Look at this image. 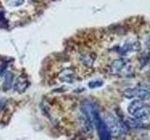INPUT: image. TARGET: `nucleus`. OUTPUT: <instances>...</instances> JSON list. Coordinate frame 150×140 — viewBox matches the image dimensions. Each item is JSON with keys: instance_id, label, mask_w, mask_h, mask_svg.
Listing matches in <instances>:
<instances>
[{"instance_id": "obj_1", "label": "nucleus", "mask_w": 150, "mask_h": 140, "mask_svg": "<svg viewBox=\"0 0 150 140\" xmlns=\"http://www.w3.org/2000/svg\"><path fill=\"white\" fill-rule=\"evenodd\" d=\"M128 112L133 118L147 119L150 115V106L145 104L144 101L136 99L129 105Z\"/></svg>"}, {"instance_id": "obj_2", "label": "nucleus", "mask_w": 150, "mask_h": 140, "mask_svg": "<svg viewBox=\"0 0 150 140\" xmlns=\"http://www.w3.org/2000/svg\"><path fill=\"white\" fill-rule=\"evenodd\" d=\"M104 121L107 124L108 128H109L112 135L119 136V135L124 134L127 132V125L115 116H108Z\"/></svg>"}, {"instance_id": "obj_3", "label": "nucleus", "mask_w": 150, "mask_h": 140, "mask_svg": "<svg viewBox=\"0 0 150 140\" xmlns=\"http://www.w3.org/2000/svg\"><path fill=\"white\" fill-rule=\"evenodd\" d=\"M123 94L126 98H137V99L142 101L150 99V90L146 86L129 88L124 91Z\"/></svg>"}, {"instance_id": "obj_4", "label": "nucleus", "mask_w": 150, "mask_h": 140, "mask_svg": "<svg viewBox=\"0 0 150 140\" xmlns=\"http://www.w3.org/2000/svg\"><path fill=\"white\" fill-rule=\"evenodd\" d=\"M93 125L96 127L100 140H111L112 139V134H111L110 130L108 128L107 124L105 123V121L100 118V113H98L95 117V119H94Z\"/></svg>"}, {"instance_id": "obj_5", "label": "nucleus", "mask_w": 150, "mask_h": 140, "mask_svg": "<svg viewBox=\"0 0 150 140\" xmlns=\"http://www.w3.org/2000/svg\"><path fill=\"white\" fill-rule=\"evenodd\" d=\"M111 71L115 75H127L130 72V66L125 59H116L111 64Z\"/></svg>"}, {"instance_id": "obj_6", "label": "nucleus", "mask_w": 150, "mask_h": 140, "mask_svg": "<svg viewBox=\"0 0 150 140\" xmlns=\"http://www.w3.org/2000/svg\"><path fill=\"white\" fill-rule=\"evenodd\" d=\"M139 50V43L137 41H128L118 49V52L122 55H127L131 52H135Z\"/></svg>"}, {"instance_id": "obj_7", "label": "nucleus", "mask_w": 150, "mask_h": 140, "mask_svg": "<svg viewBox=\"0 0 150 140\" xmlns=\"http://www.w3.org/2000/svg\"><path fill=\"white\" fill-rule=\"evenodd\" d=\"M127 124L132 128H144L148 125L146 119H138V118H129L127 120Z\"/></svg>"}, {"instance_id": "obj_8", "label": "nucleus", "mask_w": 150, "mask_h": 140, "mask_svg": "<svg viewBox=\"0 0 150 140\" xmlns=\"http://www.w3.org/2000/svg\"><path fill=\"white\" fill-rule=\"evenodd\" d=\"M75 78V74L73 72L72 69L67 68L63 70L62 72L59 74V78L60 80L65 81V82H69V83H72Z\"/></svg>"}, {"instance_id": "obj_9", "label": "nucleus", "mask_w": 150, "mask_h": 140, "mask_svg": "<svg viewBox=\"0 0 150 140\" xmlns=\"http://www.w3.org/2000/svg\"><path fill=\"white\" fill-rule=\"evenodd\" d=\"M28 85H29V83H28L27 78L25 77H21L17 79V81L15 83V86H14V89H15V91L17 92L22 93L26 90Z\"/></svg>"}, {"instance_id": "obj_10", "label": "nucleus", "mask_w": 150, "mask_h": 140, "mask_svg": "<svg viewBox=\"0 0 150 140\" xmlns=\"http://www.w3.org/2000/svg\"><path fill=\"white\" fill-rule=\"evenodd\" d=\"M13 81V74L11 72H6L5 74V79H4V91H8L11 88Z\"/></svg>"}, {"instance_id": "obj_11", "label": "nucleus", "mask_w": 150, "mask_h": 140, "mask_svg": "<svg viewBox=\"0 0 150 140\" xmlns=\"http://www.w3.org/2000/svg\"><path fill=\"white\" fill-rule=\"evenodd\" d=\"M5 2L11 7H20L23 4L25 0H5Z\"/></svg>"}, {"instance_id": "obj_12", "label": "nucleus", "mask_w": 150, "mask_h": 140, "mask_svg": "<svg viewBox=\"0 0 150 140\" xmlns=\"http://www.w3.org/2000/svg\"><path fill=\"white\" fill-rule=\"evenodd\" d=\"M82 62H83V64L87 65V66H91L93 62H94V60H93V58L91 57L90 55L86 54V55H83L82 57Z\"/></svg>"}, {"instance_id": "obj_13", "label": "nucleus", "mask_w": 150, "mask_h": 140, "mask_svg": "<svg viewBox=\"0 0 150 140\" xmlns=\"http://www.w3.org/2000/svg\"><path fill=\"white\" fill-rule=\"evenodd\" d=\"M103 84V82L101 80H98V79H97V80H92L88 83V87L91 88V89H95V88H98V87H100L101 85Z\"/></svg>"}, {"instance_id": "obj_14", "label": "nucleus", "mask_w": 150, "mask_h": 140, "mask_svg": "<svg viewBox=\"0 0 150 140\" xmlns=\"http://www.w3.org/2000/svg\"><path fill=\"white\" fill-rule=\"evenodd\" d=\"M5 106H6V103H5V101L0 100V111H2V110H3V108L5 107Z\"/></svg>"}, {"instance_id": "obj_15", "label": "nucleus", "mask_w": 150, "mask_h": 140, "mask_svg": "<svg viewBox=\"0 0 150 140\" xmlns=\"http://www.w3.org/2000/svg\"><path fill=\"white\" fill-rule=\"evenodd\" d=\"M149 78H150V74H149Z\"/></svg>"}]
</instances>
